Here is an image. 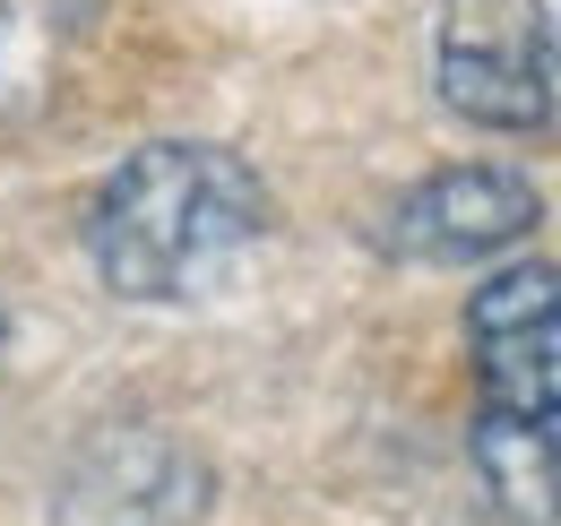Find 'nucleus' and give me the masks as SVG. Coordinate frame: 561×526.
I'll use <instances>...</instances> for the list:
<instances>
[{
    "label": "nucleus",
    "instance_id": "4",
    "mask_svg": "<svg viewBox=\"0 0 561 526\" xmlns=\"http://www.w3.org/2000/svg\"><path fill=\"white\" fill-rule=\"evenodd\" d=\"M536 225H545V198H536L527 173H510V164H449V173H423L415 191L389 207L380 242L415 267H467V260L518 251Z\"/></svg>",
    "mask_w": 561,
    "mask_h": 526
},
{
    "label": "nucleus",
    "instance_id": "7",
    "mask_svg": "<svg viewBox=\"0 0 561 526\" xmlns=\"http://www.w3.org/2000/svg\"><path fill=\"white\" fill-rule=\"evenodd\" d=\"M0 78H9V26H0Z\"/></svg>",
    "mask_w": 561,
    "mask_h": 526
},
{
    "label": "nucleus",
    "instance_id": "3",
    "mask_svg": "<svg viewBox=\"0 0 561 526\" xmlns=\"http://www.w3.org/2000/svg\"><path fill=\"white\" fill-rule=\"evenodd\" d=\"M476 414H561V267L510 260L467 294Z\"/></svg>",
    "mask_w": 561,
    "mask_h": 526
},
{
    "label": "nucleus",
    "instance_id": "8",
    "mask_svg": "<svg viewBox=\"0 0 561 526\" xmlns=\"http://www.w3.org/2000/svg\"><path fill=\"white\" fill-rule=\"evenodd\" d=\"M0 329H9V320H0Z\"/></svg>",
    "mask_w": 561,
    "mask_h": 526
},
{
    "label": "nucleus",
    "instance_id": "5",
    "mask_svg": "<svg viewBox=\"0 0 561 526\" xmlns=\"http://www.w3.org/2000/svg\"><path fill=\"white\" fill-rule=\"evenodd\" d=\"M208 466L164 432H104L61 483V526H199Z\"/></svg>",
    "mask_w": 561,
    "mask_h": 526
},
{
    "label": "nucleus",
    "instance_id": "6",
    "mask_svg": "<svg viewBox=\"0 0 561 526\" xmlns=\"http://www.w3.org/2000/svg\"><path fill=\"white\" fill-rule=\"evenodd\" d=\"M467 458L510 526H561V414H476Z\"/></svg>",
    "mask_w": 561,
    "mask_h": 526
},
{
    "label": "nucleus",
    "instance_id": "1",
    "mask_svg": "<svg viewBox=\"0 0 561 526\" xmlns=\"http://www.w3.org/2000/svg\"><path fill=\"white\" fill-rule=\"evenodd\" d=\"M268 233L260 173L208 138H156L104 173L87 207V260L122 302H191Z\"/></svg>",
    "mask_w": 561,
    "mask_h": 526
},
{
    "label": "nucleus",
    "instance_id": "2",
    "mask_svg": "<svg viewBox=\"0 0 561 526\" xmlns=\"http://www.w3.org/2000/svg\"><path fill=\"white\" fill-rule=\"evenodd\" d=\"M440 104L476 130H553V26L545 0H440L432 18Z\"/></svg>",
    "mask_w": 561,
    "mask_h": 526
}]
</instances>
